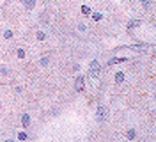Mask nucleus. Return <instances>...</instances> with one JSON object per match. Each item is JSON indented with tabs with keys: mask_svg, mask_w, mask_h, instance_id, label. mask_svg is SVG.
I'll use <instances>...</instances> for the list:
<instances>
[]
</instances>
